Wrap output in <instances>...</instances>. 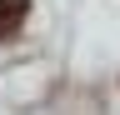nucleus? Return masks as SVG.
<instances>
[{
  "label": "nucleus",
  "mask_w": 120,
  "mask_h": 115,
  "mask_svg": "<svg viewBox=\"0 0 120 115\" xmlns=\"http://www.w3.org/2000/svg\"><path fill=\"white\" fill-rule=\"evenodd\" d=\"M30 15V0H0V40H15Z\"/></svg>",
  "instance_id": "1"
}]
</instances>
